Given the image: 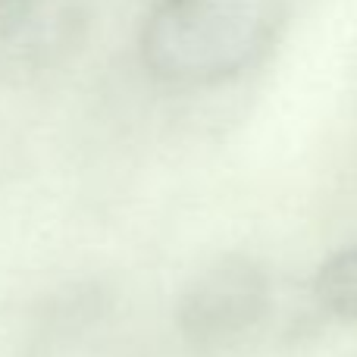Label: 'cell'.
I'll return each mask as SVG.
<instances>
[{
    "label": "cell",
    "instance_id": "1",
    "mask_svg": "<svg viewBox=\"0 0 357 357\" xmlns=\"http://www.w3.org/2000/svg\"><path fill=\"white\" fill-rule=\"evenodd\" d=\"M285 10L289 0H151L142 56L173 85H220L264 60Z\"/></svg>",
    "mask_w": 357,
    "mask_h": 357
},
{
    "label": "cell",
    "instance_id": "2",
    "mask_svg": "<svg viewBox=\"0 0 357 357\" xmlns=\"http://www.w3.org/2000/svg\"><path fill=\"white\" fill-rule=\"evenodd\" d=\"M88 0H0V63L41 66L79 41Z\"/></svg>",
    "mask_w": 357,
    "mask_h": 357
},
{
    "label": "cell",
    "instance_id": "3",
    "mask_svg": "<svg viewBox=\"0 0 357 357\" xmlns=\"http://www.w3.org/2000/svg\"><path fill=\"white\" fill-rule=\"evenodd\" d=\"M317 295L333 314L357 320V248L323 264L317 276Z\"/></svg>",
    "mask_w": 357,
    "mask_h": 357
}]
</instances>
